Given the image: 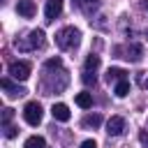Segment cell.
<instances>
[{"instance_id": "cell-1", "label": "cell", "mask_w": 148, "mask_h": 148, "mask_svg": "<svg viewBox=\"0 0 148 148\" xmlns=\"http://www.w3.org/2000/svg\"><path fill=\"white\" fill-rule=\"evenodd\" d=\"M79 39H81V32H79V28H74V25H65V28H60L58 32H56V44L60 46V49H74L76 44H79Z\"/></svg>"}, {"instance_id": "cell-2", "label": "cell", "mask_w": 148, "mask_h": 148, "mask_svg": "<svg viewBox=\"0 0 148 148\" xmlns=\"http://www.w3.org/2000/svg\"><path fill=\"white\" fill-rule=\"evenodd\" d=\"M42 44H44V32H42V30H30L28 37L16 39L18 51H35V49H39Z\"/></svg>"}, {"instance_id": "cell-3", "label": "cell", "mask_w": 148, "mask_h": 148, "mask_svg": "<svg viewBox=\"0 0 148 148\" xmlns=\"http://www.w3.org/2000/svg\"><path fill=\"white\" fill-rule=\"evenodd\" d=\"M97 67H99V56H88L86 58V65H83V83L90 86L97 81Z\"/></svg>"}, {"instance_id": "cell-4", "label": "cell", "mask_w": 148, "mask_h": 148, "mask_svg": "<svg viewBox=\"0 0 148 148\" xmlns=\"http://www.w3.org/2000/svg\"><path fill=\"white\" fill-rule=\"evenodd\" d=\"M42 116H44V111H42V104L39 102H28L25 106H23V118H25V123L28 125H39L42 123Z\"/></svg>"}, {"instance_id": "cell-5", "label": "cell", "mask_w": 148, "mask_h": 148, "mask_svg": "<svg viewBox=\"0 0 148 148\" xmlns=\"http://www.w3.org/2000/svg\"><path fill=\"white\" fill-rule=\"evenodd\" d=\"M9 76L16 79V81H25V79L30 76V62H25V60H14V62H9Z\"/></svg>"}, {"instance_id": "cell-6", "label": "cell", "mask_w": 148, "mask_h": 148, "mask_svg": "<svg viewBox=\"0 0 148 148\" xmlns=\"http://www.w3.org/2000/svg\"><path fill=\"white\" fill-rule=\"evenodd\" d=\"M125 130V118L123 116H111L109 123H106V134L109 136H120Z\"/></svg>"}, {"instance_id": "cell-7", "label": "cell", "mask_w": 148, "mask_h": 148, "mask_svg": "<svg viewBox=\"0 0 148 148\" xmlns=\"http://www.w3.org/2000/svg\"><path fill=\"white\" fill-rule=\"evenodd\" d=\"M60 12H62V0H46V7H44V16H46V21L58 18Z\"/></svg>"}, {"instance_id": "cell-8", "label": "cell", "mask_w": 148, "mask_h": 148, "mask_svg": "<svg viewBox=\"0 0 148 148\" xmlns=\"http://www.w3.org/2000/svg\"><path fill=\"white\" fill-rule=\"evenodd\" d=\"M51 116H53L56 120H60V123H67L72 113H69V106H67V104L58 102V104H53V109H51Z\"/></svg>"}, {"instance_id": "cell-9", "label": "cell", "mask_w": 148, "mask_h": 148, "mask_svg": "<svg viewBox=\"0 0 148 148\" xmlns=\"http://www.w3.org/2000/svg\"><path fill=\"white\" fill-rule=\"evenodd\" d=\"M16 12H18L21 16H25V18H32L37 9H35V2H32V0H18V2H16Z\"/></svg>"}, {"instance_id": "cell-10", "label": "cell", "mask_w": 148, "mask_h": 148, "mask_svg": "<svg viewBox=\"0 0 148 148\" xmlns=\"http://www.w3.org/2000/svg\"><path fill=\"white\" fill-rule=\"evenodd\" d=\"M0 86L7 90V95H9V97H23V95H25V88H23V86H14L9 79H2V81H0Z\"/></svg>"}, {"instance_id": "cell-11", "label": "cell", "mask_w": 148, "mask_h": 148, "mask_svg": "<svg viewBox=\"0 0 148 148\" xmlns=\"http://www.w3.org/2000/svg\"><path fill=\"white\" fill-rule=\"evenodd\" d=\"M125 58L127 60H132V62H139L141 60V56H143V49H141V44H130L127 49H125Z\"/></svg>"}, {"instance_id": "cell-12", "label": "cell", "mask_w": 148, "mask_h": 148, "mask_svg": "<svg viewBox=\"0 0 148 148\" xmlns=\"http://www.w3.org/2000/svg\"><path fill=\"white\" fill-rule=\"evenodd\" d=\"M125 79V69H120V67H109V72H106V81L111 83V81H123Z\"/></svg>"}, {"instance_id": "cell-13", "label": "cell", "mask_w": 148, "mask_h": 148, "mask_svg": "<svg viewBox=\"0 0 148 148\" xmlns=\"http://www.w3.org/2000/svg\"><path fill=\"white\" fill-rule=\"evenodd\" d=\"M23 148H46V141H44V136H28L25 139V143H23Z\"/></svg>"}, {"instance_id": "cell-14", "label": "cell", "mask_w": 148, "mask_h": 148, "mask_svg": "<svg viewBox=\"0 0 148 148\" xmlns=\"http://www.w3.org/2000/svg\"><path fill=\"white\" fill-rule=\"evenodd\" d=\"M74 102H76L81 109H90V106H92V97H90V92H79V95L74 97Z\"/></svg>"}, {"instance_id": "cell-15", "label": "cell", "mask_w": 148, "mask_h": 148, "mask_svg": "<svg viewBox=\"0 0 148 148\" xmlns=\"http://www.w3.org/2000/svg\"><path fill=\"white\" fill-rule=\"evenodd\" d=\"M113 92H116V97H125V95L130 92V81H127V79L118 81V83H116V88H113Z\"/></svg>"}, {"instance_id": "cell-16", "label": "cell", "mask_w": 148, "mask_h": 148, "mask_svg": "<svg viewBox=\"0 0 148 148\" xmlns=\"http://www.w3.org/2000/svg\"><path fill=\"white\" fill-rule=\"evenodd\" d=\"M83 125H86V127H99V125H102V116H99V113H90V116L83 118Z\"/></svg>"}, {"instance_id": "cell-17", "label": "cell", "mask_w": 148, "mask_h": 148, "mask_svg": "<svg viewBox=\"0 0 148 148\" xmlns=\"http://www.w3.org/2000/svg\"><path fill=\"white\" fill-rule=\"evenodd\" d=\"M12 116H14V111L7 106V109H2V125H9V120H12Z\"/></svg>"}, {"instance_id": "cell-18", "label": "cell", "mask_w": 148, "mask_h": 148, "mask_svg": "<svg viewBox=\"0 0 148 148\" xmlns=\"http://www.w3.org/2000/svg\"><path fill=\"white\" fill-rule=\"evenodd\" d=\"M16 130H18V127H14V125H5V136H7V139H14V136H16Z\"/></svg>"}, {"instance_id": "cell-19", "label": "cell", "mask_w": 148, "mask_h": 148, "mask_svg": "<svg viewBox=\"0 0 148 148\" xmlns=\"http://www.w3.org/2000/svg\"><path fill=\"white\" fill-rule=\"evenodd\" d=\"M79 148H97V143H95L92 139H86V141H83V143H81Z\"/></svg>"}, {"instance_id": "cell-20", "label": "cell", "mask_w": 148, "mask_h": 148, "mask_svg": "<svg viewBox=\"0 0 148 148\" xmlns=\"http://www.w3.org/2000/svg\"><path fill=\"white\" fill-rule=\"evenodd\" d=\"M139 141H141V143L148 148V132H139Z\"/></svg>"}, {"instance_id": "cell-21", "label": "cell", "mask_w": 148, "mask_h": 148, "mask_svg": "<svg viewBox=\"0 0 148 148\" xmlns=\"http://www.w3.org/2000/svg\"><path fill=\"white\" fill-rule=\"evenodd\" d=\"M143 86H146V88H148V79H143Z\"/></svg>"}, {"instance_id": "cell-22", "label": "cell", "mask_w": 148, "mask_h": 148, "mask_svg": "<svg viewBox=\"0 0 148 148\" xmlns=\"http://www.w3.org/2000/svg\"><path fill=\"white\" fill-rule=\"evenodd\" d=\"M143 7H146V9H148V0H143Z\"/></svg>"}]
</instances>
